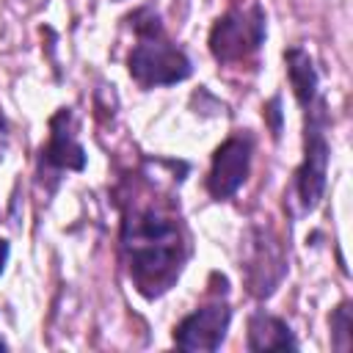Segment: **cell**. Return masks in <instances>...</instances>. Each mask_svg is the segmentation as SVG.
<instances>
[{
    "label": "cell",
    "instance_id": "obj_1",
    "mask_svg": "<svg viewBox=\"0 0 353 353\" xmlns=\"http://www.w3.org/2000/svg\"><path fill=\"white\" fill-rule=\"evenodd\" d=\"M121 245L130 276L146 298L163 295L188 259V234L174 204L141 182L124 201Z\"/></svg>",
    "mask_w": 353,
    "mask_h": 353
},
{
    "label": "cell",
    "instance_id": "obj_2",
    "mask_svg": "<svg viewBox=\"0 0 353 353\" xmlns=\"http://www.w3.org/2000/svg\"><path fill=\"white\" fill-rule=\"evenodd\" d=\"M146 22H138V44L132 47L127 63H130V74L143 85V88H154V85H171L179 83L190 74V61L188 55L171 44V39L163 33L157 17H152L149 11H143Z\"/></svg>",
    "mask_w": 353,
    "mask_h": 353
},
{
    "label": "cell",
    "instance_id": "obj_3",
    "mask_svg": "<svg viewBox=\"0 0 353 353\" xmlns=\"http://www.w3.org/2000/svg\"><path fill=\"white\" fill-rule=\"evenodd\" d=\"M265 41V11L259 3H240L229 8L210 33V50L221 63H243Z\"/></svg>",
    "mask_w": 353,
    "mask_h": 353
},
{
    "label": "cell",
    "instance_id": "obj_4",
    "mask_svg": "<svg viewBox=\"0 0 353 353\" xmlns=\"http://www.w3.org/2000/svg\"><path fill=\"white\" fill-rule=\"evenodd\" d=\"M325 168H328V141H325V113L323 102L314 99L306 108V152L298 168V196L301 207L309 212L317 207L325 190Z\"/></svg>",
    "mask_w": 353,
    "mask_h": 353
},
{
    "label": "cell",
    "instance_id": "obj_5",
    "mask_svg": "<svg viewBox=\"0 0 353 353\" xmlns=\"http://www.w3.org/2000/svg\"><path fill=\"white\" fill-rule=\"evenodd\" d=\"M251 149H254V141L248 132H237L215 149L212 168L207 176V190L212 199L221 201L237 193V188L245 182L251 168Z\"/></svg>",
    "mask_w": 353,
    "mask_h": 353
},
{
    "label": "cell",
    "instance_id": "obj_6",
    "mask_svg": "<svg viewBox=\"0 0 353 353\" xmlns=\"http://www.w3.org/2000/svg\"><path fill=\"white\" fill-rule=\"evenodd\" d=\"M232 320V309L221 301L207 303L188 314L174 328V342L182 350H218Z\"/></svg>",
    "mask_w": 353,
    "mask_h": 353
},
{
    "label": "cell",
    "instance_id": "obj_7",
    "mask_svg": "<svg viewBox=\"0 0 353 353\" xmlns=\"http://www.w3.org/2000/svg\"><path fill=\"white\" fill-rule=\"evenodd\" d=\"M41 160L55 171H80L85 165V152L77 143L72 110L63 108L50 119V141L41 149Z\"/></svg>",
    "mask_w": 353,
    "mask_h": 353
},
{
    "label": "cell",
    "instance_id": "obj_8",
    "mask_svg": "<svg viewBox=\"0 0 353 353\" xmlns=\"http://www.w3.org/2000/svg\"><path fill=\"white\" fill-rule=\"evenodd\" d=\"M298 342L290 325L273 314L256 312L248 320V350H295Z\"/></svg>",
    "mask_w": 353,
    "mask_h": 353
},
{
    "label": "cell",
    "instance_id": "obj_9",
    "mask_svg": "<svg viewBox=\"0 0 353 353\" xmlns=\"http://www.w3.org/2000/svg\"><path fill=\"white\" fill-rule=\"evenodd\" d=\"M284 61H287V74H290V83H292L298 102L303 108H309L317 99V72L312 66L309 52H303L301 47H292L284 52Z\"/></svg>",
    "mask_w": 353,
    "mask_h": 353
},
{
    "label": "cell",
    "instance_id": "obj_10",
    "mask_svg": "<svg viewBox=\"0 0 353 353\" xmlns=\"http://www.w3.org/2000/svg\"><path fill=\"white\" fill-rule=\"evenodd\" d=\"M331 328H334V345L339 350H347L350 347V306L342 303L334 314H331Z\"/></svg>",
    "mask_w": 353,
    "mask_h": 353
},
{
    "label": "cell",
    "instance_id": "obj_11",
    "mask_svg": "<svg viewBox=\"0 0 353 353\" xmlns=\"http://www.w3.org/2000/svg\"><path fill=\"white\" fill-rule=\"evenodd\" d=\"M6 146H8V127H6V116L0 113V160L6 154Z\"/></svg>",
    "mask_w": 353,
    "mask_h": 353
},
{
    "label": "cell",
    "instance_id": "obj_12",
    "mask_svg": "<svg viewBox=\"0 0 353 353\" xmlns=\"http://www.w3.org/2000/svg\"><path fill=\"white\" fill-rule=\"evenodd\" d=\"M6 259H8V243L0 240V273H3V268H6Z\"/></svg>",
    "mask_w": 353,
    "mask_h": 353
},
{
    "label": "cell",
    "instance_id": "obj_13",
    "mask_svg": "<svg viewBox=\"0 0 353 353\" xmlns=\"http://www.w3.org/2000/svg\"><path fill=\"white\" fill-rule=\"evenodd\" d=\"M0 347H3V342H0Z\"/></svg>",
    "mask_w": 353,
    "mask_h": 353
}]
</instances>
